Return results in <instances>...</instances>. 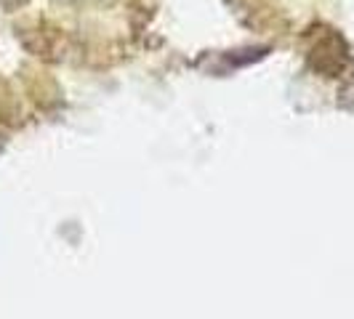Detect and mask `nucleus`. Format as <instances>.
Returning a JSON list of instances; mask_svg holds the SVG:
<instances>
[{"label": "nucleus", "instance_id": "1", "mask_svg": "<svg viewBox=\"0 0 354 319\" xmlns=\"http://www.w3.org/2000/svg\"><path fill=\"white\" fill-rule=\"evenodd\" d=\"M304 61L319 77H344L354 67V51L349 40L338 32L336 27L315 21L304 30Z\"/></svg>", "mask_w": 354, "mask_h": 319}, {"label": "nucleus", "instance_id": "2", "mask_svg": "<svg viewBox=\"0 0 354 319\" xmlns=\"http://www.w3.org/2000/svg\"><path fill=\"white\" fill-rule=\"evenodd\" d=\"M17 40L30 56L48 61V64L62 61L67 53V32L43 17L27 19V21L17 24Z\"/></svg>", "mask_w": 354, "mask_h": 319}, {"label": "nucleus", "instance_id": "3", "mask_svg": "<svg viewBox=\"0 0 354 319\" xmlns=\"http://www.w3.org/2000/svg\"><path fill=\"white\" fill-rule=\"evenodd\" d=\"M269 51H272V46H243V48H234V51H224L218 56L221 59V72L250 67V64L266 59Z\"/></svg>", "mask_w": 354, "mask_h": 319}, {"label": "nucleus", "instance_id": "4", "mask_svg": "<svg viewBox=\"0 0 354 319\" xmlns=\"http://www.w3.org/2000/svg\"><path fill=\"white\" fill-rule=\"evenodd\" d=\"M21 115V106H19V99L14 88L0 77V123L17 125V117Z\"/></svg>", "mask_w": 354, "mask_h": 319}]
</instances>
